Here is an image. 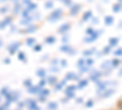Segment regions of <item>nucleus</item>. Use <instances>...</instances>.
<instances>
[{"label": "nucleus", "mask_w": 122, "mask_h": 110, "mask_svg": "<svg viewBox=\"0 0 122 110\" xmlns=\"http://www.w3.org/2000/svg\"><path fill=\"white\" fill-rule=\"evenodd\" d=\"M23 83H25V86H26V87H30V81H29V79H27V81H25Z\"/></svg>", "instance_id": "nucleus-8"}, {"label": "nucleus", "mask_w": 122, "mask_h": 110, "mask_svg": "<svg viewBox=\"0 0 122 110\" xmlns=\"http://www.w3.org/2000/svg\"><path fill=\"white\" fill-rule=\"evenodd\" d=\"M44 84H45V81H42V82H40V83H39V87H43Z\"/></svg>", "instance_id": "nucleus-12"}, {"label": "nucleus", "mask_w": 122, "mask_h": 110, "mask_svg": "<svg viewBox=\"0 0 122 110\" xmlns=\"http://www.w3.org/2000/svg\"><path fill=\"white\" fill-rule=\"evenodd\" d=\"M38 76H40V77L45 76V71H44V70H39V71H38Z\"/></svg>", "instance_id": "nucleus-5"}, {"label": "nucleus", "mask_w": 122, "mask_h": 110, "mask_svg": "<svg viewBox=\"0 0 122 110\" xmlns=\"http://www.w3.org/2000/svg\"><path fill=\"white\" fill-rule=\"evenodd\" d=\"M79 9H81V7H79V5H76L75 7H72V9H71V14L76 15V14H77V12L79 11Z\"/></svg>", "instance_id": "nucleus-1"}, {"label": "nucleus", "mask_w": 122, "mask_h": 110, "mask_svg": "<svg viewBox=\"0 0 122 110\" xmlns=\"http://www.w3.org/2000/svg\"><path fill=\"white\" fill-rule=\"evenodd\" d=\"M115 54H116V55H121V54H122V49H118V50H117Z\"/></svg>", "instance_id": "nucleus-9"}, {"label": "nucleus", "mask_w": 122, "mask_h": 110, "mask_svg": "<svg viewBox=\"0 0 122 110\" xmlns=\"http://www.w3.org/2000/svg\"><path fill=\"white\" fill-rule=\"evenodd\" d=\"M18 58L21 59V60H26V58H25V54H23V53H20V54H18Z\"/></svg>", "instance_id": "nucleus-7"}, {"label": "nucleus", "mask_w": 122, "mask_h": 110, "mask_svg": "<svg viewBox=\"0 0 122 110\" xmlns=\"http://www.w3.org/2000/svg\"><path fill=\"white\" fill-rule=\"evenodd\" d=\"M23 105H25V103H20V104H18V106H20V108H22Z\"/></svg>", "instance_id": "nucleus-13"}, {"label": "nucleus", "mask_w": 122, "mask_h": 110, "mask_svg": "<svg viewBox=\"0 0 122 110\" xmlns=\"http://www.w3.org/2000/svg\"><path fill=\"white\" fill-rule=\"evenodd\" d=\"M27 43H28V44H32V43H34V39H28Z\"/></svg>", "instance_id": "nucleus-10"}, {"label": "nucleus", "mask_w": 122, "mask_h": 110, "mask_svg": "<svg viewBox=\"0 0 122 110\" xmlns=\"http://www.w3.org/2000/svg\"><path fill=\"white\" fill-rule=\"evenodd\" d=\"M114 10H115V11H120V5H116V6L114 7Z\"/></svg>", "instance_id": "nucleus-11"}, {"label": "nucleus", "mask_w": 122, "mask_h": 110, "mask_svg": "<svg viewBox=\"0 0 122 110\" xmlns=\"http://www.w3.org/2000/svg\"><path fill=\"white\" fill-rule=\"evenodd\" d=\"M118 106H120V109H121V110H122V102H121V103H120V105H118Z\"/></svg>", "instance_id": "nucleus-14"}, {"label": "nucleus", "mask_w": 122, "mask_h": 110, "mask_svg": "<svg viewBox=\"0 0 122 110\" xmlns=\"http://www.w3.org/2000/svg\"><path fill=\"white\" fill-rule=\"evenodd\" d=\"M38 91H39V88H37V87H36V88H34V87L29 88V92H30V93H37Z\"/></svg>", "instance_id": "nucleus-3"}, {"label": "nucleus", "mask_w": 122, "mask_h": 110, "mask_svg": "<svg viewBox=\"0 0 122 110\" xmlns=\"http://www.w3.org/2000/svg\"><path fill=\"white\" fill-rule=\"evenodd\" d=\"M105 22H106V23L109 25V23H111V22H114V18H112V17H106Z\"/></svg>", "instance_id": "nucleus-4"}, {"label": "nucleus", "mask_w": 122, "mask_h": 110, "mask_svg": "<svg viewBox=\"0 0 122 110\" xmlns=\"http://www.w3.org/2000/svg\"><path fill=\"white\" fill-rule=\"evenodd\" d=\"M0 110H5V109H4L3 106H0Z\"/></svg>", "instance_id": "nucleus-15"}, {"label": "nucleus", "mask_w": 122, "mask_h": 110, "mask_svg": "<svg viewBox=\"0 0 122 110\" xmlns=\"http://www.w3.org/2000/svg\"><path fill=\"white\" fill-rule=\"evenodd\" d=\"M117 39H111V41H110V47H115L116 44H117Z\"/></svg>", "instance_id": "nucleus-2"}, {"label": "nucleus", "mask_w": 122, "mask_h": 110, "mask_svg": "<svg viewBox=\"0 0 122 110\" xmlns=\"http://www.w3.org/2000/svg\"><path fill=\"white\" fill-rule=\"evenodd\" d=\"M90 15H92V14H90L89 11H88V12H86V15H84V17H83V21H86V20H88V18L90 17Z\"/></svg>", "instance_id": "nucleus-6"}]
</instances>
